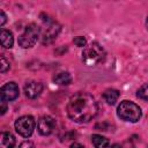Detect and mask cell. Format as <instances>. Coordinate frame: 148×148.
Segmentation results:
<instances>
[{
  "mask_svg": "<svg viewBox=\"0 0 148 148\" xmlns=\"http://www.w3.org/2000/svg\"><path fill=\"white\" fill-rule=\"evenodd\" d=\"M98 111L95 98L87 92H77L73 95L67 104V114L75 123L90 121Z\"/></svg>",
  "mask_w": 148,
  "mask_h": 148,
  "instance_id": "cell-1",
  "label": "cell"
},
{
  "mask_svg": "<svg viewBox=\"0 0 148 148\" xmlns=\"http://www.w3.org/2000/svg\"><path fill=\"white\" fill-rule=\"evenodd\" d=\"M117 114L120 119L125 121L135 123L141 118L142 113H141V109L135 103L131 101H123L118 106Z\"/></svg>",
  "mask_w": 148,
  "mask_h": 148,
  "instance_id": "cell-2",
  "label": "cell"
},
{
  "mask_svg": "<svg viewBox=\"0 0 148 148\" xmlns=\"http://www.w3.org/2000/svg\"><path fill=\"white\" fill-rule=\"evenodd\" d=\"M104 49L98 43H91L82 52V61L87 66H95L104 59Z\"/></svg>",
  "mask_w": 148,
  "mask_h": 148,
  "instance_id": "cell-3",
  "label": "cell"
},
{
  "mask_svg": "<svg viewBox=\"0 0 148 148\" xmlns=\"http://www.w3.org/2000/svg\"><path fill=\"white\" fill-rule=\"evenodd\" d=\"M39 36H40V28H38L36 24L31 23L25 27L24 32L18 37V44H20V46H22L24 49L32 47L36 44Z\"/></svg>",
  "mask_w": 148,
  "mask_h": 148,
  "instance_id": "cell-4",
  "label": "cell"
},
{
  "mask_svg": "<svg viewBox=\"0 0 148 148\" xmlns=\"http://www.w3.org/2000/svg\"><path fill=\"white\" fill-rule=\"evenodd\" d=\"M60 32V24L56 21H47L40 29V40L43 44H51Z\"/></svg>",
  "mask_w": 148,
  "mask_h": 148,
  "instance_id": "cell-5",
  "label": "cell"
},
{
  "mask_svg": "<svg viewBox=\"0 0 148 148\" xmlns=\"http://www.w3.org/2000/svg\"><path fill=\"white\" fill-rule=\"evenodd\" d=\"M35 125H36L35 119L31 116H23L15 121V130L20 135L28 138L32 134L35 130Z\"/></svg>",
  "mask_w": 148,
  "mask_h": 148,
  "instance_id": "cell-6",
  "label": "cell"
},
{
  "mask_svg": "<svg viewBox=\"0 0 148 148\" xmlns=\"http://www.w3.org/2000/svg\"><path fill=\"white\" fill-rule=\"evenodd\" d=\"M56 127V120L51 116H43L37 121V130L42 135H49Z\"/></svg>",
  "mask_w": 148,
  "mask_h": 148,
  "instance_id": "cell-7",
  "label": "cell"
},
{
  "mask_svg": "<svg viewBox=\"0 0 148 148\" xmlns=\"http://www.w3.org/2000/svg\"><path fill=\"white\" fill-rule=\"evenodd\" d=\"M1 99L13 101L18 96V86L15 82H8L1 88Z\"/></svg>",
  "mask_w": 148,
  "mask_h": 148,
  "instance_id": "cell-8",
  "label": "cell"
},
{
  "mask_svg": "<svg viewBox=\"0 0 148 148\" xmlns=\"http://www.w3.org/2000/svg\"><path fill=\"white\" fill-rule=\"evenodd\" d=\"M43 90V84L37 81H29L24 84V92L25 96L29 98H36L40 95Z\"/></svg>",
  "mask_w": 148,
  "mask_h": 148,
  "instance_id": "cell-9",
  "label": "cell"
},
{
  "mask_svg": "<svg viewBox=\"0 0 148 148\" xmlns=\"http://www.w3.org/2000/svg\"><path fill=\"white\" fill-rule=\"evenodd\" d=\"M15 138L10 132H2L0 135V148H14Z\"/></svg>",
  "mask_w": 148,
  "mask_h": 148,
  "instance_id": "cell-10",
  "label": "cell"
},
{
  "mask_svg": "<svg viewBox=\"0 0 148 148\" xmlns=\"http://www.w3.org/2000/svg\"><path fill=\"white\" fill-rule=\"evenodd\" d=\"M0 40H1V45L6 49H10L14 44V37L13 34L9 30H2L1 35H0Z\"/></svg>",
  "mask_w": 148,
  "mask_h": 148,
  "instance_id": "cell-11",
  "label": "cell"
},
{
  "mask_svg": "<svg viewBox=\"0 0 148 148\" xmlns=\"http://www.w3.org/2000/svg\"><path fill=\"white\" fill-rule=\"evenodd\" d=\"M53 81L60 86H67L72 82V76L68 72H60L53 76Z\"/></svg>",
  "mask_w": 148,
  "mask_h": 148,
  "instance_id": "cell-12",
  "label": "cell"
},
{
  "mask_svg": "<svg viewBox=\"0 0 148 148\" xmlns=\"http://www.w3.org/2000/svg\"><path fill=\"white\" fill-rule=\"evenodd\" d=\"M103 98L108 104L113 105L119 98V91L116 89H106L103 92Z\"/></svg>",
  "mask_w": 148,
  "mask_h": 148,
  "instance_id": "cell-13",
  "label": "cell"
},
{
  "mask_svg": "<svg viewBox=\"0 0 148 148\" xmlns=\"http://www.w3.org/2000/svg\"><path fill=\"white\" fill-rule=\"evenodd\" d=\"M91 141L95 148H108L109 147V140L101 134H94L91 136Z\"/></svg>",
  "mask_w": 148,
  "mask_h": 148,
  "instance_id": "cell-14",
  "label": "cell"
},
{
  "mask_svg": "<svg viewBox=\"0 0 148 148\" xmlns=\"http://www.w3.org/2000/svg\"><path fill=\"white\" fill-rule=\"evenodd\" d=\"M136 96L143 101H148V83H145L142 84L139 89H138V92H136Z\"/></svg>",
  "mask_w": 148,
  "mask_h": 148,
  "instance_id": "cell-15",
  "label": "cell"
},
{
  "mask_svg": "<svg viewBox=\"0 0 148 148\" xmlns=\"http://www.w3.org/2000/svg\"><path fill=\"white\" fill-rule=\"evenodd\" d=\"M73 43H74L76 46H79V47H83V46H86V44H87V39H86L84 37H82V36H77V37H74Z\"/></svg>",
  "mask_w": 148,
  "mask_h": 148,
  "instance_id": "cell-16",
  "label": "cell"
},
{
  "mask_svg": "<svg viewBox=\"0 0 148 148\" xmlns=\"http://www.w3.org/2000/svg\"><path fill=\"white\" fill-rule=\"evenodd\" d=\"M9 68V62L6 60V58L2 56L1 57V73L7 72V69Z\"/></svg>",
  "mask_w": 148,
  "mask_h": 148,
  "instance_id": "cell-17",
  "label": "cell"
},
{
  "mask_svg": "<svg viewBox=\"0 0 148 148\" xmlns=\"http://www.w3.org/2000/svg\"><path fill=\"white\" fill-rule=\"evenodd\" d=\"M18 148H35V145L32 142H30V141H24V142H22Z\"/></svg>",
  "mask_w": 148,
  "mask_h": 148,
  "instance_id": "cell-18",
  "label": "cell"
},
{
  "mask_svg": "<svg viewBox=\"0 0 148 148\" xmlns=\"http://www.w3.org/2000/svg\"><path fill=\"white\" fill-rule=\"evenodd\" d=\"M1 109H0V111H1V114H5L6 113V111H7V104H6V101H2L1 99Z\"/></svg>",
  "mask_w": 148,
  "mask_h": 148,
  "instance_id": "cell-19",
  "label": "cell"
},
{
  "mask_svg": "<svg viewBox=\"0 0 148 148\" xmlns=\"http://www.w3.org/2000/svg\"><path fill=\"white\" fill-rule=\"evenodd\" d=\"M0 16H1V20H0V25H3L5 22H6V15H5V12L1 10L0 12Z\"/></svg>",
  "mask_w": 148,
  "mask_h": 148,
  "instance_id": "cell-20",
  "label": "cell"
},
{
  "mask_svg": "<svg viewBox=\"0 0 148 148\" xmlns=\"http://www.w3.org/2000/svg\"><path fill=\"white\" fill-rule=\"evenodd\" d=\"M69 148H86L84 146H82L81 143H77V142H74V143H72L71 145V147Z\"/></svg>",
  "mask_w": 148,
  "mask_h": 148,
  "instance_id": "cell-21",
  "label": "cell"
},
{
  "mask_svg": "<svg viewBox=\"0 0 148 148\" xmlns=\"http://www.w3.org/2000/svg\"><path fill=\"white\" fill-rule=\"evenodd\" d=\"M108 148H121L119 145H117V143H114V145H112V146H110V147H108Z\"/></svg>",
  "mask_w": 148,
  "mask_h": 148,
  "instance_id": "cell-22",
  "label": "cell"
},
{
  "mask_svg": "<svg viewBox=\"0 0 148 148\" xmlns=\"http://www.w3.org/2000/svg\"><path fill=\"white\" fill-rule=\"evenodd\" d=\"M146 27H147V29H148V16H147V20H146Z\"/></svg>",
  "mask_w": 148,
  "mask_h": 148,
  "instance_id": "cell-23",
  "label": "cell"
}]
</instances>
